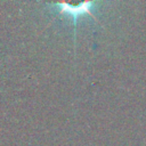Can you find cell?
<instances>
[{"mask_svg":"<svg viewBox=\"0 0 146 146\" xmlns=\"http://www.w3.org/2000/svg\"><path fill=\"white\" fill-rule=\"evenodd\" d=\"M60 11L62 13H66V14H70L73 16V18H78L79 15L81 14H84V13H88L90 10V7H92V3L90 2H86V3H82L78 7H70L66 3H60Z\"/></svg>","mask_w":146,"mask_h":146,"instance_id":"6da1fadb","label":"cell"}]
</instances>
